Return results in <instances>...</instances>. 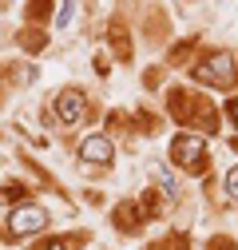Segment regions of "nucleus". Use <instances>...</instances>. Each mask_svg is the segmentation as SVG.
Wrapping results in <instances>:
<instances>
[{
    "mask_svg": "<svg viewBox=\"0 0 238 250\" xmlns=\"http://www.w3.org/2000/svg\"><path fill=\"white\" fill-rule=\"evenodd\" d=\"M171 111H175V119H183V123H191V115H195V123H198L202 131H215L218 127L215 107L202 104L198 96H191V91H175V96H171Z\"/></svg>",
    "mask_w": 238,
    "mask_h": 250,
    "instance_id": "f257e3e1",
    "label": "nucleus"
},
{
    "mask_svg": "<svg viewBox=\"0 0 238 250\" xmlns=\"http://www.w3.org/2000/svg\"><path fill=\"white\" fill-rule=\"evenodd\" d=\"M171 159L183 167V171H206V143H202V135H195V131H183V135H175V143H171Z\"/></svg>",
    "mask_w": 238,
    "mask_h": 250,
    "instance_id": "f03ea898",
    "label": "nucleus"
},
{
    "mask_svg": "<svg viewBox=\"0 0 238 250\" xmlns=\"http://www.w3.org/2000/svg\"><path fill=\"white\" fill-rule=\"evenodd\" d=\"M191 76L198 83H215V87H230L234 83V60L226 52H215V56H206L202 64L191 68Z\"/></svg>",
    "mask_w": 238,
    "mask_h": 250,
    "instance_id": "7ed1b4c3",
    "label": "nucleus"
},
{
    "mask_svg": "<svg viewBox=\"0 0 238 250\" xmlns=\"http://www.w3.org/2000/svg\"><path fill=\"white\" fill-rule=\"evenodd\" d=\"M48 227V214L40 210V207H16L12 214H8V234L12 238H28V234H36V230H44Z\"/></svg>",
    "mask_w": 238,
    "mask_h": 250,
    "instance_id": "20e7f679",
    "label": "nucleus"
},
{
    "mask_svg": "<svg viewBox=\"0 0 238 250\" xmlns=\"http://www.w3.org/2000/svg\"><path fill=\"white\" fill-rule=\"evenodd\" d=\"M56 115H60L64 127H76V123L87 115V96H83V91H76V87L60 91V96H56Z\"/></svg>",
    "mask_w": 238,
    "mask_h": 250,
    "instance_id": "39448f33",
    "label": "nucleus"
},
{
    "mask_svg": "<svg viewBox=\"0 0 238 250\" xmlns=\"http://www.w3.org/2000/svg\"><path fill=\"white\" fill-rule=\"evenodd\" d=\"M111 155H115V151H111V139H107V135H87V139L79 143V159H83V167H92V163H96V167H107Z\"/></svg>",
    "mask_w": 238,
    "mask_h": 250,
    "instance_id": "423d86ee",
    "label": "nucleus"
},
{
    "mask_svg": "<svg viewBox=\"0 0 238 250\" xmlns=\"http://www.w3.org/2000/svg\"><path fill=\"white\" fill-rule=\"evenodd\" d=\"M155 179H159V187H163V191H167V195H171V199H175V195H178V183H175V175H171V171H167V167H159V171H155Z\"/></svg>",
    "mask_w": 238,
    "mask_h": 250,
    "instance_id": "0eeeda50",
    "label": "nucleus"
},
{
    "mask_svg": "<svg viewBox=\"0 0 238 250\" xmlns=\"http://www.w3.org/2000/svg\"><path fill=\"white\" fill-rule=\"evenodd\" d=\"M20 48H24V52H40V48H44V32H24V36H20Z\"/></svg>",
    "mask_w": 238,
    "mask_h": 250,
    "instance_id": "6e6552de",
    "label": "nucleus"
},
{
    "mask_svg": "<svg viewBox=\"0 0 238 250\" xmlns=\"http://www.w3.org/2000/svg\"><path fill=\"white\" fill-rule=\"evenodd\" d=\"M226 203H230V207H238V167L226 175Z\"/></svg>",
    "mask_w": 238,
    "mask_h": 250,
    "instance_id": "1a4fd4ad",
    "label": "nucleus"
},
{
    "mask_svg": "<svg viewBox=\"0 0 238 250\" xmlns=\"http://www.w3.org/2000/svg\"><path fill=\"white\" fill-rule=\"evenodd\" d=\"M48 8H52V0H32V4H28V20H44Z\"/></svg>",
    "mask_w": 238,
    "mask_h": 250,
    "instance_id": "9d476101",
    "label": "nucleus"
},
{
    "mask_svg": "<svg viewBox=\"0 0 238 250\" xmlns=\"http://www.w3.org/2000/svg\"><path fill=\"white\" fill-rule=\"evenodd\" d=\"M32 250H72V242H64V238H48V242H40V246H32Z\"/></svg>",
    "mask_w": 238,
    "mask_h": 250,
    "instance_id": "9b49d317",
    "label": "nucleus"
},
{
    "mask_svg": "<svg viewBox=\"0 0 238 250\" xmlns=\"http://www.w3.org/2000/svg\"><path fill=\"white\" fill-rule=\"evenodd\" d=\"M72 16H76V0H64V8H60V16H56V20H60V24H68Z\"/></svg>",
    "mask_w": 238,
    "mask_h": 250,
    "instance_id": "f8f14e48",
    "label": "nucleus"
},
{
    "mask_svg": "<svg viewBox=\"0 0 238 250\" xmlns=\"http://www.w3.org/2000/svg\"><path fill=\"white\" fill-rule=\"evenodd\" d=\"M211 250H234V242H230V238H215V242H211Z\"/></svg>",
    "mask_w": 238,
    "mask_h": 250,
    "instance_id": "ddd939ff",
    "label": "nucleus"
},
{
    "mask_svg": "<svg viewBox=\"0 0 238 250\" xmlns=\"http://www.w3.org/2000/svg\"><path fill=\"white\" fill-rule=\"evenodd\" d=\"M230 115H234V123H238V100H234V104H230Z\"/></svg>",
    "mask_w": 238,
    "mask_h": 250,
    "instance_id": "4468645a",
    "label": "nucleus"
}]
</instances>
